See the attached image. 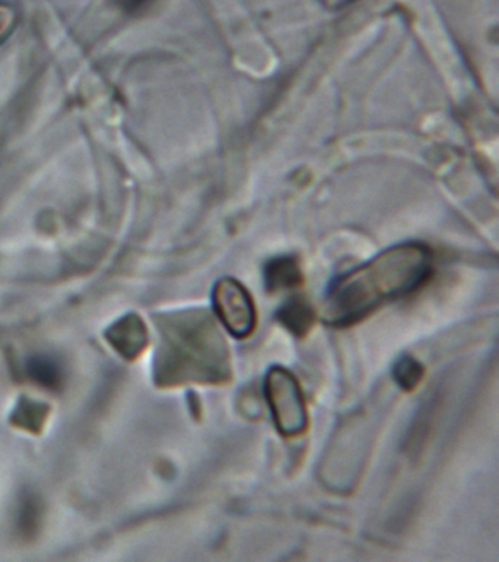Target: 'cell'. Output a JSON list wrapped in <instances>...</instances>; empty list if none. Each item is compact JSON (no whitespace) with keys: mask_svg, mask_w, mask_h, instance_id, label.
<instances>
[{"mask_svg":"<svg viewBox=\"0 0 499 562\" xmlns=\"http://www.w3.org/2000/svg\"><path fill=\"white\" fill-rule=\"evenodd\" d=\"M432 274V254L418 241L392 246L363 266L337 277L324 303V321L349 327L372 312L422 288Z\"/></svg>","mask_w":499,"mask_h":562,"instance_id":"cell-1","label":"cell"},{"mask_svg":"<svg viewBox=\"0 0 499 562\" xmlns=\"http://www.w3.org/2000/svg\"><path fill=\"white\" fill-rule=\"evenodd\" d=\"M163 368V376L172 384L222 385L231 380L229 346L208 312H190L170 321Z\"/></svg>","mask_w":499,"mask_h":562,"instance_id":"cell-2","label":"cell"},{"mask_svg":"<svg viewBox=\"0 0 499 562\" xmlns=\"http://www.w3.org/2000/svg\"><path fill=\"white\" fill-rule=\"evenodd\" d=\"M266 403L273 415L275 428L286 438L299 437L308 430V408L299 381L283 367H273L264 382Z\"/></svg>","mask_w":499,"mask_h":562,"instance_id":"cell-3","label":"cell"},{"mask_svg":"<svg viewBox=\"0 0 499 562\" xmlns=\"http://www.w3.org/2000/svg\"><path fill=\"white\" fill-rule=\"evenodd\" d=\"M214 310L235 338L251 336L257 325L256 303L242 283L231 277L218 280L213 290Z\"/></svg>","mask_w":499,"mask_h":562,"instance_id":"cell-4","label":"cell"},{"mask_svg":"<svg viewBox=\"0 0 499 562\" xmlns=\"http://www.w3.org/2000/svg\"><path fill=\"white\" fill-rule=\"evenodd\" d=\"M304 276L299 261L295 257H277L266 262L264 268L265 288L270 293H280L292 290L302 284Z\"/></svg>","mask_w":499,"mask_h":562,"instance_id":"cell-5","label":"cell"},{"mask_svg":"<svg viewBox=\"0 0 499 562\" xmlns=\"http://www.w3.org/2000/svg\"><path fill=\"white\" fill-rule=\"evenodd\" d=\"M279 323L292 333L296 338H305L310 333L315 324V311L310 303L304 297L288 299L277 315Z\"/></svg>","mask_w":499,"mask_h":562,"instance_id":"cell-6","label":"cell"},{"mask_svg":"<svg viewBox=\"0 0 499 562\" xmlns=\"http://www.w3.org/2000/svg\"><path fill=\"white\" fill-rule=\"evenodd\" d=\"M27 373L38 385L49 390H58L63 385V369L50 356H33L27 362Z\"/></svg>","mask_w":499,"mask_h":562,"instance_id":"cell-7","label":"cell"},{"mask_svg":"<svg viewBox=\"0 0 499 562\" xmlns=\"http://www.w3.org/2000/svg\"><path fill=\"white\" fill-rule=\"evenodd\" d=\"M424 369L422 363L409 355L401 356L394 364L393 376L400 389L413 391L423 380Z\"/></svg>","mask_w":499,"mask_h":562,"instance_id":"cell-8","label":"cell"},{"mask_svg":"<svg viewBox=\"0 0 499 562\" xmlns=\"http://www.w3.org/2000/svg\"><path fill=\"white\" fill-rule=\"evenodd\" d=\"M15 26V11L8 3L0 2V43L5 42Z\"/></svg>","mask_w":499,"mask_h":562,"instance_id":"cell-9","label":"cell"},{"mask_svg":"<svg viewBox=\"0 0 499 562\" xmlns=\"http://www.w3.org/2000/svg\"><path fill=\"white\" fill-rule=\"evenodd\" d=\"M36 504V499L32 498V496H29V498H25L24 501L23 509H21V527H23L25 531L36 529L38 516V508Z\"/></svg>","mask_w":499,"mask_h":562,"instance_id":"cell-10","label":"cell"},{"mask_svg":"<svg viewBox=\"0 0 499 562\" xmlns=\"http://www.w3.org/2000/svg\"><path fill=\"white\" fill-rule=\"evenodd\" d=\"M155 0H115L117 8L122 12L128 13V15H137L146 11Z\"/></svg>","mask_w":499,"mask_h":562,"instance_id":"cell-11","label":"cell"},{"mask_svg":"<svg viewBox=\"0 0 499 562\" xmlns=\"http://www.w3.org/2000/svg\"><path fill=\"white\" fill-rule=\"evenodd\" d=\"M332 3L345 2V0H330Z\"/></svg>","mask_w":499,"mask_h":562,"instance_id":"cell-12","label":"cell"}]
</instances>
